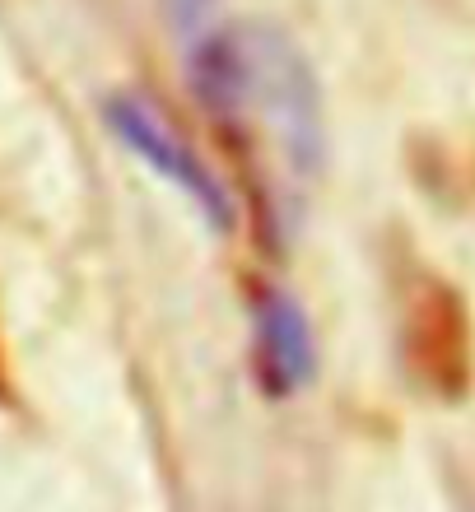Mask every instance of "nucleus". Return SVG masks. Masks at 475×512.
Instances as JSON below:
<instances>
[{
  "label": "nucleus",
  "instance_id": "nucleus-1",
  "mask_svg": "<svg viewBox=\"0 0 475 512\" xmlns=\"http://www.w3.org/2000/svg\"><path fill=\"white\" fill-rule=\"evenodd\" d=\"M191 80L219 117H257L289 173L322 168V98L299 47L271 24L205 33L191 47Z\"/></svg>",
  "mask_w": 475,
  "mask_h": 512
},
{
  "label": "nucleus",
  "instance_id": "nucleus-3",
  "mask_svg": "<svg viewBox=\"0 0 475 512\" xmlns=\"http://www.w3.org/2000/svg\"><path fill=\"white\" fill-rule=\"evenodd\" d=\"M261 350L275 391H294L313 378V336L303 326V312L280 294L261 303Z\"/></svg>",
  "mask_w": 475,
  "mask_h": 512
},
{
  "label": "nucleus",
  "instance_id": "nucleus-4",
  "mask_svg": "<svg viewBox=\"0 0 475 512\" xmlns=\"http://www.w3.org/2000/svg\"><path fill=\"white\" fill-rule=\"evenodd\" d=\"M159 5H163V19H168V28L177 33V42L196 47V42L210 33V19H215V5H219V0H159Z\"/></svg>",
  "mask_w": 475,
  "mask_h": 512
},
{
  "label": "nucleus",
  "instance_id": "nucleus-2",
  "mask_svg": "<svg viewBox=\"0 0 475 512\" xmlns=\"http://www.w3.org/2000/svg\"><path fill=\"white\" fill-rule=\"evenodd\" d=\"M108 126L112 135L122 140L136 159H145L154 168V173H163L173 187H182L196 201V210H201L215 229H229L233 224V205H229V191L219 187V177L205 168V159L196 154V149L182 140V135L168 126V117H163L154 103H145V98H112L108 103Z\"/></svg>",
  "mask_w": 475,
  "mask_h": 512
}]
</instances>
